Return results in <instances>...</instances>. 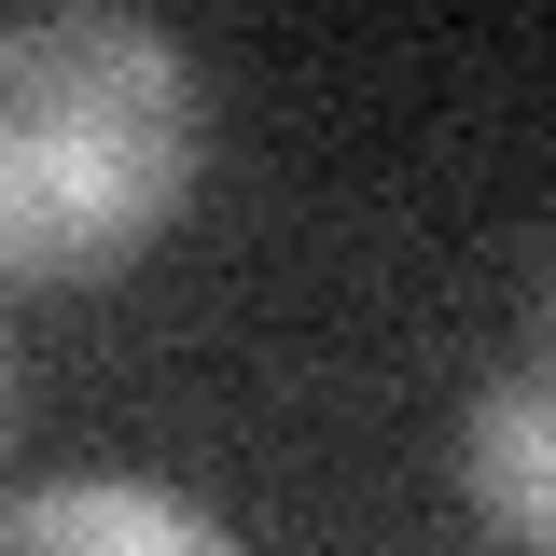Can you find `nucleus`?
<instances>
[{"instance_id":"nucleus-3","label":"nucleus","mask_w":556,"mask_h":556,"mask_svg":"<svg viewBox=\"0 0 556 556\" xmlns=\"http://www.w3.org/2000/svg\"><path fill=\"white\" fill-rule=\"evenodd\" d=\"M459 473H473L486 529H515L529 556H556V376H515L486 390L473 431H459Z\"/></svg>"},{"instance_id":"nucleus-2","label":"nucleus","mask_w":556,"mask_h":556,"mask_svg":"<svg viewBox=\"0 0 556 556\" xmlns=\"http://www.w3.org/2000/svg\"><path fill=\"white\" fill-rule=\"evenodd\" d=\"M0 556H237V543L139 473H70V486L0 501Z\"/></svg>"},{"instance_id":"nucleus-1","label":"nucleus","mask_w":556,"mask_h":556,"mask_svg":"<svg viewBox=\"0 0 556 556\" xmlns=\"http://www.w3.org/2000/svg\"><path fill=\"white\" fill-rule=\"evenodd\" d=\"M195 195V56L139 14L0 28V278H98Z\"/></svg>"}]
</instances>
